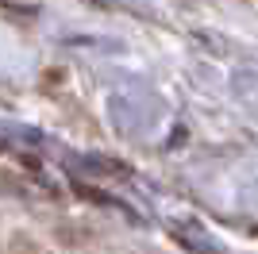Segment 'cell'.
<instances>
[{
  "label": "cell",
  "instance_id": "1",
  "mask_svg": "<svg viewBox=\"0 0 258 254\" xmlns=\"http://www.w3.org/2000/svg\"><path fill=\"white\" fill-rule=\"evenodd\" d=\"M77 193H81V197H89V201H97V204H112V197H104L100 189H89V185H77Z\"/></svg>",
  "mask_w": 258,
  "mask_h": 254
}]
</instances>
